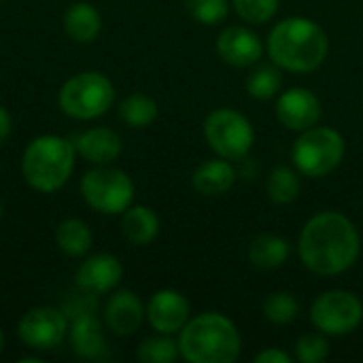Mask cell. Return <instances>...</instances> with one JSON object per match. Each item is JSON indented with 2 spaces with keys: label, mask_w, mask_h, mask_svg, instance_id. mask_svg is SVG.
<instances>
[{
  "label": "cell",
  "mask_w": 363,
  "mask_h": 363,
  "mask_svg": "<svg viewBox=\"0 0 363 363\" xmlns=\"http://www.w3.org/2000/svg\"><path fill=\"white\" fill-rule=\"evenodd\" d=\"M302 264L321 277H336L355 266L362 236L355 223L336 211H323L306 221L298 240Z\"/></svg>",
  "instance_id": "6da1fadb"
},
{
  "label": "cell",
  "mask_w": 363,
  "mask_h": 363,
  "mask_svg": "<svg viewBox=\"0 0 363 363\" xmlns=\"http://www.w3.org/2000/svg\"><path fill=\"white\" fill-rule=\"evenodd\" d=\"M268 53L283 70L313 72L325 62L330 40L317 21L308 17H287L270 30Z\"/></svg>",
  "instance_id": "7a4b0ae2"
},
{
  "label": "cell",
  "mask_w": 363,
  "mask_h": 363,
  "mask_svg": "<svg viewBox=\"0 0 363 363\" xmlns=\"http://www.w3.org/2000/svg\"><path fill=\"white\" fill-rule=\"evenodd\" d=\"M240 349L238 328L221 313H202L179 332L181 357L189 363H234Z\"/></svg>",
  "instance_id": "3957f363"
},
{
  "label": "cell",
  "mask_w": 363,
  "mask_h": 363,
  "mask_svg": "<svg viewBox=\"0 0 363 363\" xmlns=\"http://www.w3.org/2000/svg\"><path fill=\"white\" fill-rule=\"evenodd\" d=\"M74 160L77 147L70 140L57 134H43L26 147L21 172L32 189L40 194H53L70 179Z\"/></svg>",
  "instance_id": "277c9868"
},
{
  "label": "cell",
  "mask_w": 363,
  "mask_h": 363,
  "mask_svg": "<svg viewBox=\"0 0 363 363\" xmlns=\"http://www.w3.org/2000/svg\"><path fill=\"white\" fill-rule=\"evenodd\" d=\"M345 151L347 145L338 130L313 125L300 134L294 145L291 157L298 172L313 179H321L340 166V162L345 160Z\"/></svg>",
  "instance_id": "5b68a950"
},
{
  "label": "cell",
  "mask_w": 363,
  "mask_h": 363,
  "mask_svg": "<svg viewBox=\"0 0 363 363\" xmlns=\"http://www.w3.org/2000/svg\"><path fill=\"white\" fill-rule=\"evenodd\" d=\"M113 102H115L113 83L102 72L96 70H87L70 77L62 85L57 96V104L62 113L83 121L104 115Z\"/></svg>",
  "instance_id": "8992f818"
},
{
  "label": "cell",
  "mask_w": 363,
  "mask_h": 363,
  "mask_svg": "<svg viewBox=\"0 0 363 363\" xmlns=\"http://www.w3.org/2000/svg\"><path fill=\"white\" fill-rule=\"evenodd\" d=\"M204 138L223 160H245L255 143L251 121L234 108H215L204 119Z\"/></svg>",
  "instance_id": "52a82bcc"
},
{
  "label": "cell",
  "mask_w": 363,
  "mask_h": 363,
  "mask_svg": "<svg viewBox=\"0 0 363 363\" xmlns=\"http://www.w3.org/2000/svg\"><path fill=\"white\" fill-rule=\"evenodd\" d=\"M81 194L94 211L102 215H123L134 202V183L119 168L98 166L83 177Z\"/></svg>",
  "instance_id": "ba28073f"
},
{
  "label": "cell",
  "mask_w": 363,
  "mask_h": 363,
  "mask_svg": "<svg viewBox=\"0 0 363 363\" xmlns=\"http://www.w3.org/2000/svg\"><path fill=\"white\" fill-rule=\"evenodd\" d=\"M311 321L325 336L353 334L363 321L362 300L345 289L325 291L313 302Z\"/></svg>",
  "instance_id": "9c48e42d"
},
{
  "label": "cell",
  "mask_w": 363,
  "mask_h": 363,
  "mask_svg": "<svg viewBox=\"0 0 363 363\" xmlns=\"http://www.w3.org/2000/svg\"><path fill=\"white\" fill-rule=\"evenodd\" d=\"M19 338L32 351H51L62 345L68 332L66 313L53 306H38L28 311L19 321Z\"/></svg>",
  "instance_id": "30bf717a"
},
{
  "label": "cell",
  "mask_w": 363,
  "mask_h": 363,
  "mask_svg": "<svg viewBox=\"0 0 363 363\" xmlns=\"http://www.w3.org/2000/svg\"><path fill=\"white\" fill-rule=\"evenodd\" d=\"M277 117L279 121L294 132H304L319 123L321 119V102L306 87H291L283 91L277 100Z\"/></svg>",
  "instance_id": "8fae6325"
},
{
  "label": "cell",
  "mask_w": 363,
  "mask_h": 363,
  "mask_svg": "<svg viewBox=\"0 0 363 363\" xmlns=\"http://www.w3.org/2000/svg\"><path fill=\"white\" fill-rule=\"evenodd\" d=\"M147 321L157 334H179L189 321V302L177 289H160L147 304Z\"/></svg>",
  "instance_id": "7c38bea8"
},
{
  "label": "cell",
  "mask_w": 363,
  "mask_h": 363,
  "mask_svg": "<svg viewBox=\"0 0 363 363\" xmlns=\"http://www.w3.org/2000/svg\"><path fill=\"white\" fill-rule=\"evenodd\" d=\"M217 53L225 64L234 68H245L259 62L264 45L253 30L245 26H228L217 36Z\"/></svg>",
  "instance_id": "4fadbf2b"
},
{
  "label": "cell",
  "mask_w": 363,
  "mask_h": 363,
  "mask_svg": "<svg viewBox=\"0 0 363 363\" xmlns=\"http://www.w3.org/2000/svg\"><path fill=\"white\" fill-rule=\"evenodd\" d=\"M123 277L121 262L111 253H96L87 257L77 270V285L94 296L113 291Z\"/></svg>",
  "instance_id": "5bb4252c"
},
{
  "label": "cell",
  "mask_w": 363,
  "mask_h": 363,
  "mask_svg": "<svg viewBox=\"0 0 363 363\" xmlns=\"http://www.w3.org/2000/svg\"><path fill=\"white\" fill-rule=\"evenodd\" d=\"M145 317L147 308L130 289L115 291L104 306V323L117 336H132L134 332H138Z\"/></svg>",
  "instance_id": "9a60e30c"
},
{
  "label": "cell",
  "mask_w": 363,
  "mask_h": 363,
  "mask_svg": "<svg viewBox=\"0 0 363 363\" xmlns=\"http://www.w3.org/2000/svg\"><path fill=\"white\" fill-rule=\"evenodd\" d=\"M77 153L89 164L106 166L121 155V138L111 128H89L77 138Z\"/></svg>",
  "instance_id": "2e32d148"
},
{
  "label": "cell",
  "mask_w": 363,
  "mask_h": 363,
  "mask_svg": "<svg viewBox=\"0 0 363 363\" xmlns=\"http://www.w3.org/2000/svg\"><path fill=\"white\" fill-rule=\"evenodd\" d=\"M68 336H70V347L79 357H83V359L104 357L106 338H104L102 325L94 317V313H85V315L74 317V321L68 330Z\"/></svg>",
  "instance_id": "e0dca14e"
},
{
  "label": "cell",
  "mask_w": 363,
  "mask_h": 363,
  "mask_svg": "<svg viewBox=\"0 0 363 363\" xmlns=\"http://www.w3.org/2000/svg\"><path fill=\"white\" fill-rule=\"evenodd\" d=\"M234 183H236V170L230 164V160H223V157L200 164L191 177L194 189L204 198L223 196L232 189Z\"/></svg>",
  "instance_id": "ac0fdd59"
},
{
  "label": "cell",
  "mask_w": 363,
  "mask_h": 363,
  "mask_svg": "<svg viewBox=\"0 0 363 363\" xmlns=\"http://www.w3.org/2000/svg\"><path fill=\"white\" fill-rule=\"evenodd\" d=\"M64 30L74 43H91L102 30L100 11L89 2H74L64 13Z\"/></svg>",
  "instance_id": "d6986e66"
},
{
  "label": "cell",
  "mask_w": 363,
  "mask_h": 363,
  "mask_svg": "<svg viewBox=\"0 0 363 363\" xmlns=\"http://www.w3.org/2000/svg\"><path fill=\"white\" fill-rule=\"evenodd\" d=\"M121 232L132 245H149L160 234V219L157 215L143 204H132L128 211H123L121 217Z\"/></svg>",
  "instance_id": "ffe728a7"
},
{
  "label": "cell",
  "mask_w": 363,
  "mask_h": 363,
  "mask_svg": "<svg viewBox=\"0 0 363 363\" xmlns=\"http://www.w3.org/2000/svg\"><path fill=\"white\" fill-rule=\"evenodd\" d=\"M291 247L283 236L259 234L249 245V262L257 270H274L289 259Z\"/></svg>",
  "instance_id": "44dd1931"
},
{
  "label": "cell",
  "mask_w": 363,
  "mask_h": 363,
  "mask_svg": "<svg viewBox=\"0 0 363 363\" xmlns=\"http://www.w3.org/2000/svg\"><path fill=\"white\" fill-rule=\"evenodd\" d=\"M57 249L68 257H83L94 242L89 225L81 219H64L55 230Z\"/></svg>",
  "instance_id": "7402d4cb"
},
{
  "label": "cell",
  "mask_w": 363,
  "mask_h": 363,
  "mask_svg": "<svg viewBox=\"0 0 363 363\" xmlns=\"http://www.w3.org/2000/svg\"><path fill=\"white\" fill-rule=\"evenodd\" d=\"M119 117L125 125L143 130L151 125L157 117V102L147 94H130L119 104Z\"/></svg>",
  "instance_id": "603a6c76"
},
{
  "label": "cell",
  "mask_w": 363,
  "mask_h": 363,
  "mask_svg": "<svg viewBox=\"0 0 363 363\" xmlns=\"http://www.w3.org/2000/svg\"><path fill=\"white\" fill-rule=\"evenodd\" d=\"M266 194L274 204H291L300 196V177L296 170L287 166H277L268 181H266Z\"/></svg>",
  "instance_id": "cb8c5ba5"
},
{
  "label": "cell",
  "mask_w": 363,
  "mask_h": 363,
  "mask_svg": "<svg viewBox=\"0 0 363 363\" xmlns=\"http://www.w3.org/2000/svg\"><path fill=\"white\" fill-rule=\"evenodd\" d=\"M283 77L277 64H262L247 77V91L255 100H270L281 91Z\"/></svg>",
  "instance_id": "d4e9b609"
},
{
  "label": "cell",
  "mask_w": 363,
  "mask_h": 363,
  "mask_svg": "<svg viewBox=\"0 0 363 363\" xmlns=\"http://www.w3.org/2000/svg\"><path fill=\"white\" fill-rule=\"evenodd\" d=\"M136 357L143 363H172L177 357H181L179 340H172L170 334L151 336L138 345Z\"/></svg>",
  "instance_id": "484cf974"
},
{
  "label": "cell",
  "mask_w": 363,
  "mask_h": 363,
  "mask_svg": "<svg viewBox=\"0 0 363 363\" xmlns=\"http://www.w3.org/2000/svg\"><path fill=\"white\" fill-rule=\"evenodd\" d=\"M262 311H264V317L270 323L287 325V323H294L298 319L300 304L289 291H274V294L266 296V300L262 304Z\"/></svg>",
  "instance_id": "4316f807"
},
{
  "label": "cell",
  "mask_w": 363,
  "mask_h": 363,
  "mask_svg": "<svg viewBox=\"0 0 363 363\" xmlns=\"http://www.w3.org/2000/svg\"><path fill=\"white\" fill-rule=\"evenodd\" d=\"M185 6L187 13L204 26L221 23L230 11L228 0H185Z\"/></svg>",
  "instance_id": "83f0119b"
},
{
  "label": "cell",
  "mask_w": 363,
  "mask_h": 363,
  "mask_svg": "<svg viewBox=\"0 0 363 363\" xmlns=\"http://www.w3.org/2000/svg\"><path fill=\"white\" fill-rule=\"evenodd\" d=\"M281 0H232V6L247 23H266L279 11Z\"/></svg>",
  "instance_id": "f1b7e54d"
},
{
  "label": "cell",
  "mask_w": 363,
  "mask_h": 363,
  "mask_svg": "<svg viewBox=\"0 0 363 363\" xmlns=\"http://www.w3.org/2000/svg\"><path fill=\"white\" fill-rule=\"evenodd\" d=\"M296 355L302 363H321L330 355V342L321 334H304L296 342Z\"/></svg>",
  "instance_id": "f546056e"
},
{
  "label": "cell",
  "mask_w": 363,
  "mask_h": 363,
  "mask_svg": "<svg viewBox=\"0 0 363 363\" xmlns=\"http://www.w3.org/2000/svg\"><path fill=\"white\" fill-rule=\"evenodd\" d=\"M255 363H291V357L281 351V349H266V351H259L255 357H253Z\"/></svg>",
  "instance_id": "4dcf8cb0"
},
{
  "label": "cell",
  "mask_w": 363,
  "mask_h": 363,
  "mask_svg": "<svg viewBox=\"0 0 363 363\" xmlns=\"http://www.w3.org/2000/svg\"><path fill=\"white\" fill-rule=\"evenodd\" d=\"M11 130H13V119H11V113L0 106V145L11 136Z\"/></svg>",
  "instance_id": "1f68e13d"
},
{
  "label": "cell",
  "mask_w": 363,
  "mask_h": 363,
  "mask_svg": "<svg viewBox=\"0 0 363 363\" xmlns=\"http://www.w3.org/2000/svg\"><path fill=\"white\" fill-rule=\"evenodd\" d=\"M2 347H4V334H2V330H0V351H2Z\"/></svg>",
  "instance_id": "d6a6232c"
},
{
  "label": "cell",
  "mask_w": 363,
  "mask_h": 363,
  "mask_svg": "<svg viewBox=\"0 0 363 363\" xmlns=\"http://www.w3.org/2000/svg\"><path fill=\"white\" fill-rule=\"evenodd\" d=\"M0 217H2V204H0Z\"/></svg>",
  "instance_id": "836d02e7"
},
{
  "label": "cell",
  "mask_w": 363,
  "mask_h": 363,
  "mask_svg": "<svg viewBox=\"0 0 363 363\" xmlns=\"http://www.w3.org/2000/svg\"><path fill=\"white\" fill-rule=\"evenodd\" d=\"M0 2H2V0H0Z\"/></svg>",
  "instance_id": "e575fe53"
}]
</instances>
